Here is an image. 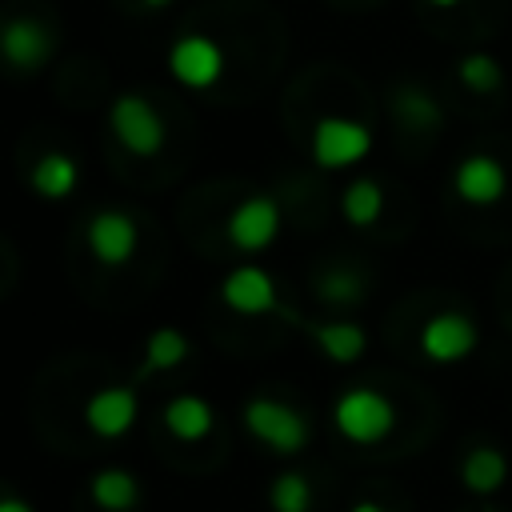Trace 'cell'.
Wrapping results in <instances>:
<instances>
[{"instance_id": "obj_1", "label": "cell", "mask_w": 512, "mask_h": 512, "mask_svg": "<svg viewBox=\"0 0 512 512\" xmlns=\"http://www.w3.org/2000/svg\"><path fill=\"white\" fill-rule=\"evenodd\" d=\"M244 428L252 440H260L276 456H300L312 440V424L300 408L276 396H248L244 400Z\"/></svg>"}, {"instance_id": "obj_2", "label": "cell", "mask_w": 512, "mask_h": 512, "mask_svg": "<svg viewBox=\"0 0 512 512\" xmlns=\"http://www.w3.org/2000/svg\"><path fill=\"white\" fill-rule=\"evenodd\" d=\"M332 424L352 444H380L396 428V408L376 388H348L332 404Z\"/></svg>"}, {"instance_id": "obj_3", "label": "cell", "mask_w": 512, "mask_h": 512, "mask_svg": "<svg viewBox=\"0 0 512 512\" xmlns=\"http://www.w3.org/2000/svg\"><path fill=\"white\" fill-rule=\"evenodd\" d=\"M108 128L116 136V144L128 152V156H140V160H152L160 148H164V120L156 112V104L140 92H120L108 108Z\"/></svg>"}, {"instance_id": "obj_4", "label": "cell", "mask_w": 512, "mask_h": 512, "mask_svg": "<svg viewBox=\"0 0 512 512\" xmlns=\"http://www.w3.org/2000/svg\"><path fill=\"white\" fill-rule=\"evenodd\" d=\"M372 152V132L348 116H320L312 128V160L320 168H352Z\"/></svg>"}, {"instance_id": "obj_5", "label": "cell", "mask_w": 512, "mask_h": 512, "mask_svg": "<svg viewBox=\"0 0 512 512\" xmlns=\"http://www.w3.org/2000/svg\"><path fill=\"white\" fill-rule=\"evenodd\" d=\"M84 240H88V252L96 256V264L124 268L140 248V224L124 208H96L84 228Z\"/></svg>"}, {"instance_id": "obj_6", "label": "cell", "mask_w": 512, "mask_h": 512, "mask_svg": "<svg viewBox=\"0 0 512 512\" xmlns=\"http://www.w3.org/2000/svg\"><path fill=\"white\" fill-rule=\"evenodd\" d=\"M280 224H284V212L272 196H244L228 220H224V232H228V244L236 252H264L276 236H280Z\"/></svg>"}, {"instance_id": "obj_7", "label": "cell", "mask_w": 512, "mask_h": 512, "mask_svg": "<svg viewBox=\"0 0 512 512\" xmlns=\"http://www.w3.org/2000/svg\"><path fill=\"white\" fill-rule=\"evenodd\" d=\"M168 72L176 84L204 92L224 76V48L204 32H188L168 48Z\"/></svg>"}, {"instance_id": "obj_8", "label": "cell", "mask_w": 512, "mask_h": 512, "mask_svg": "<svg viewBox=\"0 0 512 512\" xmlns=\"http://www.w3.org/2000/svg\"><path fill=\"white\" fill-rule=\"evenodd\" d=\"M476 344H480V328L464 312H436L420 328V352L432 364H460L476 352Z\"/></svg>"}, {"instance_id": "obj_9", "label": "cell", "mask_w": 512, "mask_h": 512, "mask_svg": "<svg viewBox=\"0 0 512 512\" xmlns=\"http://www.w3.org/2000/svg\"><path fill=\"white\" fill-rule=\"evenodd\" d=\"M220 300L240 312V316H268V312H288L280 304L276 280L260 264H240L220 280Z\"/></svg>"}, {"instance_id": "obj_10", "label": "cell", "mask_w": 512, "mask_h": 512, "mask_svg": "<svg viewBox=\"0 0 512 512\" xmlns=\"http://www.w3.org/2000/svg\"><path fill=\"white\" fill-rule=\"evenodd\" d=\"M140 416V396L132 384H108L84 400V424L100 440H120L136 428Z\"/></svg>"}, {"instance_id": "obj_11", "label": "cell", "mask_w": 512, "mask_h": 512, "mask_svg": "<svg viewBox=\"0 0 512 512\" xmlns=\"http://www.w3.org/2000/svg\"><path fill=\"white\" fill-rule=\"evenodd\" d=\"M56 52V36L32 20V16H12L0 28V60L16 72H40Z\"/></svg>"}, {"instance_id": "obj_12", "label": "cell", "mask_w": 512, "mask_h": 512, "mask_svg": "<svg viewBox=\"0 0 512 512\" xmlns=\"http://www.w3.org/2000/svg\"><path fill=\"white\" fill-rule=\"evenodd\" d=\"M452 192H456L464 204H472V208H492V204H500L504 192H508V172H504V164H500L496 156L472 152V156H464V160L456 164V172H452Z\"/></svg>"}, {"instance_id": "obj_13", "label": "cell", "mask_w": 512, "mask_h": 512, "mask_svg": "<svg viewBox=\"0 0 512 512\" xmlns=\"http://www.w3.org/2000/svg\"><path fill=\"white\" fill-rule=\"evenodd\" d=\"M160 420H164V428H168L176 440H184V444H200V440H208V436L216 432V408H212L204 396H196V392L172 396V400L164 404Z\"/></svg>"}, {"instance_id": "obj_14", "label": "cell", "mask_w": 512, "mask_h": 512, "mask_svg": "<svg viewBox=\"0 0 512 512\" xmlns=\"http://www.w3.org/2000/svg\"><path fill=\"white\" fill-rule=\"evenodd\" d=\"M304 332L312 336L320 356L332 364H356L368 352V332L356 320H320V324H304Z\"/></svg>"}, {"instance_id": "obj_15", "label": "cell", "mask_w": 512, "mask_h": 512, "mask_svg": "<svg viewBox=\"0 0 512 512\" xmlns=\"http://www.w3.org/2000/svg\"><path fill=\"white\" fill-rule=\"evenodd\" d=\"M28 188L40 200H68L80 188V164L68 152H44L32 172H28Z\"/></svg>"}, {"instance_id": "obj_16", "label": "cell", "mask_w": 512, "mask_h": 512, "mask_svg": "<svg viewBox=\"0 0 512 512\" xmlns=\"http://www.w3.org/2000/svg\"><path fill=\"white\" fill-rule=\"evenodd\" d=\"M88 496L104 508V512H132L140 504V476L128 468H96L88 476Z\"/></svg>"}, {"instance_id": "obj_17", "label": "cell", "mask_w": 512, "mask_h": 512, "mask_svg": "<svg viewBox=\"0 0 512 512\" xmlns=\"http://www.w3.org/2000/svg\"><path fill=\"white\" fill-rule=\"evenodd\" d=\"M504 480H508V456L500 448L480 444L460 460V484L476 496H496L504 488Z\"/></svg>"}, {"instance_id": "obj_18", "label": "cell", "mask_w": 512, "mask_h": 512, "mask_svg": "<svg viewBox=\"0 0 512 512\" xmlns=\"http://www.w3.org/2000/svg\"><path fill=\"white\" fill-rule=\"evenodd\" d=\"M188 356H192V344H188V336L180 328H156L144 340V368H140V376H148V372H172Z\"/></svg>"}, {"instance_id": "obj_19", "label": "cell", "mask_w": 512, "mask_h": 512, "mask_svg": "<svg viewBox=\"0 0 512 512\" xmlns=\"http://www.w3.org/2000/svg\"><path fill=\"white\" fill-rule=\"evenodd\" d=\"M340 212H344V220L352 228H372L380 220V212H384V188L376 180H368V176L352 180L344 188V196H340Z\"/></svg>"}, {"instance_id": "obj_20", "label": "cell", "mask_w": 512, "mask_h": 512, "mask_svg": "<svg viewBox=\"0 0 512 512\" xmlns=\"http://www.w3.org/2000/svg\"><path fill=\"white\" fill-rule=\"evenodd\" d=\"M312 500H316V492H312V480L304 472L288 468V472L272 476V488H268L272 512H312Z\"/></svg>"}, {"instance_id": "obj_21", "label": "cell", "mask_w": 512, "mask_h": 512, "mask_svg": "<svg viewBox=\"0 0 512 512\" xmlns=\"http://www.w3.org/2000/svg\"><path fill=\"white\" fill-rule=\"evenodd\" d=\"M316 296L324 304H332V308H352V304H360L368 296V288H364V276L360 272H352V268H328V272L316 276Z\"/></svg>"}, {"instance_id": "obj_22", "label": "cell", "mask_w": 512, "mask_h": 512, "mask_svg": "<svg viewBox=\"0 0 512 512\" xmlns=\"http://www.w3.org/2000/svg\"><path fill=\"white\" fill-rule=\"evenodd\" d=\"M456 80H460L468 92L488 96V92H496V88L504 84V68H500V60L488 56V52H468V56L456 60Z\"/></svg>"}, {"instance_id": "obj_23", "label": "cell", "mask_w": 512, "mask_h": 512, "mask_svg": "<svg viewBox=\"0 0 512 512\" xmlns=\"http://www.w3.org/2000/svg\"><path fill=\"white\" fill-rule=\"evenodd\" d=\"M392 112H396V120H400V124L420 128V132H428V128H436V124H440V108H436V100H432L428 92L412 88V84H404V88L392 96Z\"/></svg>"}, {"instance_id": "obj_24", "label": "cell", "mask_w": 512, "mask_h": 512, "mask_svg": "<svg viewBox=\"0 0 512 512\" xmlns=\"http://www.w3.org/2000/svg\"><path fill=\"white\" fill-rule=\"evenodd\" d=\"M0 512H36L24 496H0Z\"/></svg>"}, {"instance_id": "obj_25", "label": "cell", "mask_w": 512, "mask_h": 512, "mask_svg": "<svg viewBox=\"0 0 512 512\" xmlns=\"http://www.w3.org/2000/svg\"><path fill=\"white\" fill-rule=\"evenodd\" d=\"M348 512H388V508H384V504H376V500H356Z\"/></svg>"}, {"instance_id": "obj_26", "label": "cell", "mask_w": 512, "mask_h": 512, "mask_svg": "<svg viewBox=\"0 0 512 512\" xmlns=\"http://www.w3.org/2000/svg\"><path fill=\"white\" fill-rule=\"evenodd\" d=\"M140 4H144V8H168L172 0H140Z\"/></svg>"}, {"instance_id": "obj_27", "label": "cell", "mask_w": 512, "mask_h": 512, "mask_svg": "<svg viewBox=\"0 0 512 512\" xmlns=\"http://www.w3.org/2000/svg\"><path fill=\"white\" fill-rule=\"evenodd\" d=\"M428 4H432V8H456L460 0H428Z\"/></svg>"}]
</instances>
